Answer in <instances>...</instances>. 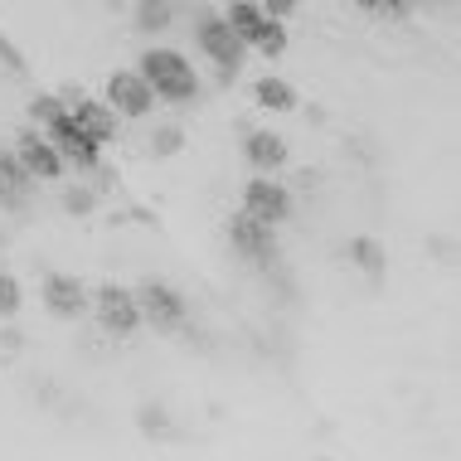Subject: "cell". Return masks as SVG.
Segmentation results:
<instances>
[{
  "instance_id": "6da1fadb",
  "label": "cell",
  "mask_w": 461,
  "mask_h": 461,
  "mask_svg": "<svg viewBox=\"0 0 461 461\" xmlns=\"http://www.w3.org/2000/svg\"><path fill=\"white\" fill-rule=\"evenodd\" d=\"M136 73L146 78V88H151L156 103H170V107H190L199 97V73L194 64L180 54V49H146Z\"/></svg>"
},
{
  "instance_id": "7a4b0ae2",
  "label": "cell",
  "mask_w": 461,
  "mask_h": 461,
  "mask_svg": "<svg viewBox=\"0 0 461 461\" xmlns=\"http://www.w3.org/2000/svg\"><path fill=\"white\" fill-rule=\"evenodd\" d=\"M194 44H199V54H204L209 64H214L219 88H229L233 73H243V64H248L243 40L229 30V20H223L219 10H204V15H194Z\"/></svg>"
},
{
  "instance_id": "3957f363",
  "label": "cell",
  "mask_w": 461,
  "mask_h": 461,
  "mask_svg": "<svg viewBox=\"0 0 461 461\" xmlns=\"http://www.w3.org/2000/svg\"><path fill=\"white\" fill-rule=\"evenodd\" d=\"M136 311H141V326H151L156 335H185L190 330V302L176 292L170 282H136L131 286Z\"/></svg>"
},
{
  "instance_id": "277c9868",
  "label": "cell",
  "mask_w": 461,
  "mask_h": 461,
  "mask_svg": "<svg viewBox=\"0 0 461 461\" xmlns=\"http://www.w3.org/2000/svg\"><path fill=\"white\" fill-rule=\"evenodd\" d=\"M223 20H229V30L243 40L248 54H253V49H258V54H267V59H282L286 54V30H282L277 20L263 15V5H248V0H243V5L223 10Z\"/></svg>"
},
{
  "instance_id": "5b68a950",
  "label": "cell",
  "mask_w": 461,
  "mask_h": 461,
  "mask_svg": "<svg viewBox=\"0 0 461 461\" xmlns=\"http://www.w3.org/2000/svg\"><path fill=\"white\" fill-rule=\"evenodd\" d=\"M292 209H296L292 185H282V180H272V176H253V180L243 185V209H239V214L267 223V229H282V223L292 219Z\"/></svg>"
},
{
  "instance_id": "8992f818",
  "label": "cell",
  "mask_w": 461,
  "mask_h": 461,
  "mask_svg": "<svg viewBox=\"0 0 461 461\" xmlns=\"http://www.w3.org/2000/svg\"><path fill=\"white\" fill-rule=\"evenodd\" d=\"M93 316H97V326H103L107 335H117V340H127V335L141 330V311H136V296H131V286H122V282H103L93 292Z\"/></svg>"
},
{
  "instance_id": "52a82bcc",
  "label": "cell",
  "mask_w": 461,
  "mask_h": 461,
  "mask_svg": "<svg viewBox=\"0 0 461 461\" xmlns=\"http://www.w3.org/2000/svg\"><path fill=\"white\" fill-rule=\"evenodd\" d=\"M64 97V107H68V117H73V127H78L88 141H97V146H107L112 136L122 131V117L112 112L103 97H93V93H83V88H64L59 93Z\"/></svg>"
},
{
  "instance_id": "ba28073f",
  "label": "cell",
  "mask_w": 461,
  "mask_h": 461,
  "mask_svg": "<svg viewBox=\"0 0 461 461\" xmlns=\"http://www.w3.org/2000/svg\"><path fill=\"white\" fill-rule=\"evenodd\" d=\"M229 243H233V253L248 258V263L263 267V272H272V267L282 263L277 229H267V223H258V219H248V214H233L229 219Z\"/></svg>"
},
{
  "instance_id": "9c48e42d",
  "label": "cell",
  "mask_w": 461,
  "mask_h": 461,
  "mask_svg": "<svg viewBox=\"0 0 461 461\" xmlns=\"http://www.w3.org/2000/svg\"><path fill=\"white\" fill-rule=\"evenodd\" d=\"M40 296H44V311L59 321H83L93 311V286L83 277H68V272H49L40 282Z\"/></svg>"
},
{
  "instance_id": "30bf717a",
  "label": "cell",
  "mask_w": 461,
  "mask_h": 461,
  "mask_svg": "<svg viewBox=\"0 0 461 461\" xmlns=\"http://www.w3.org/2000/svg\"><path fill=\"white\" fill-rule=\"evenodd\" d=\"M103 103L117 112V117L141 122V117H151L156 97H151V88H146L141 73H136V68H122V73H112V78H107V97H103Z\"/></svg>"
},
{
  "instance_id": "8fae6325",
  "label": "cell",
  "mask_w": 461,
  "mask_h": 461,
  "mask_svg": "<svg viewBox=\"0 0 461 461\" xmlns=\"http://www.w3.org/2000/svg\"><path fill=\"white\" fill-rule=\"evenodd\" d=\"M15 160L24 166V176H30L34 185H40V180H64V160H59V151L34 127H24L15 136Z\"/></svg>"
},
{
  "instance_id": "7c38bea8",
  "label": "cell",
  "mask_w": 461,
  "mask_h": 461,
  "mask_svg": "<svg viewBox=\"0 0 461 461\" xmlns=\"http://www.w3.org/2000/svg\"><path fill=\"white\" fill-rule=\"evenodd\" d=\"M243 160L258 170V176H272L277 180V170L292 160V151H286V141L277 131H267V127H258V131H248L243 136Z\"/></svg>"
},
{
  "instance_id": "4fadbf2b",
  "label": "cell",
  "mask_w": 461,
  "mask_h": 461,
  "mask_svg": "<svg viewBox=\"0 0 461 461\" xmlns=\"http://www.w3.org/2000/svg\"><path fill=\"white\" fill-rule=\"evenodd\" d=\"M34 204V180L24 176L15 151H0V209L5 214H24Z\"/></svg>"
},
{
  "instance_id": "5bb4252c",
  "label": "cell",
  "mask_w": 461,
  "mask_h": 461,
  "mask_svg": "<svg viewBox=\"0 0 461 461\" xmlns=\"http://www.w3.org/2000/svg\"><path fill=\"white\" fill-rule=\"evenodd\" d=\"M136 432H141L146 442H180L185 438V432L176 428V418H170V408H160V403L136 408Z\"/></svg>"
},
{
  "instance_id": "9a60e30c",
  "label": "cell",
  "mask_w": 461,
  "mask_h": 461,
  "mask_svg": "<svg viewBox=\"0 0 461 461\" xmlns=\"http://www.w3.org/2000/svg\"><path fill=\"white\" fill-rule=\"evenodd\" d=\"M345 253H350V263L365 272L374 286L384 282V267H389V258H384V243H379V239H365V233H359V239H350V248H345Z\"/></svg>"
},
{
  "instance_id": "2e32d148",
  "label": "cell",
  "mask_w": 461,
  "mask_h": 461,
  "mask_svg": "<svg viewBox=\"0 0 461 461\" xmlns=\"http://www.w3.org/2000/svg\"><path fill=\"white\" fill-rule=\"evenodd\" d=\"M253 103L263 112H292L296 107V88L286 78H277V73H267V78L253 83Z\"/></svg>"
},
{
  "instance_id": "e0dca14e",
  "label": "cell",
  "mask_w": 461,
  "mask_h": 461,
  "mask_svg": "<svg viewBox=\"0 0 461 461\" xmlns=\"http://www.w3.org/2000/svg\"><path fill=\"white\" fill-rule=\"evenodd\" d=\"M136 20V34H166L170 20H176V5H156V0H146V5L131 10Z\"/></svg>"
},
{
  "instance_id": "ac0fdd59",
  "label": "cell",
  "mask_w": 461,
  "mask_h": 461,
  "mask_svg": "<svg viewBox=\"0 0 461 461\" xmlns=\"http://www.w3.org/2000/svg\"><path fill=\"white\" fill-rule=\"evenodd\" d=\"M64 97H59V93H34L30 97V127L34 131H44L49 127V122H54V117H64Z\"/></svg>"
},
{
  "instance_id": "d6986e66",
  "label": "cell",
  "mask_w": 461,
  "mask_h": 461,
  "mask_svg": "<svg viewBox=\"0 0 461 461\" xmlns=\"http://www.w3.org/2000/svg\"><path fill=\"white\" fill-rule=\"evenodd\" d=\"M97 199H103V194H97L93 190V185H73V190H64V214H73V219H83V214H93V209H97Z\"/></svg>"
},
{
  "instance_id": "ffe728a7",
  "label": "cell",
  "mask_w": 461,
  "mask_h": 461,
  "mask_svg": "<svg viewBox=\"0 0 461 461\" xmlns=\"http://www.w3.org/2000/svg\"><path fill=\"white\" fill-rule=\"evenodd\" d=\"M24 311V292H20V282L10 277V272H0V321H15Z\"/></svg>"
},
{
  "instance_id": "44dd1931",
  "label": "cell",
  "mask_w": 461,
  "mask_h": 461,
  "mask_svg": "<svg viewBox=\"0 0 461 461\" xmlns=\"http://www.w3.org/2000/svg\"><path fill=\"white\" fill-rule=\"evenodd\" d=\"M180 146H185V131L176 127V122H160V127L151 131V151L156 156H176Z\"/></svg>"
},
{
  "instance_id": "7402d4cb",
  "label": "cell",
  "mask_w": 461,
  "mask_h": 461,
  "mask_svg": "<svg viewBox=\"0 0 461 461\" xmlns=\"http://www.w3.org/2000/svg\"><path fill=\"white\" fill-rule=\"evenodd\" d=\"M0 64L10 68V78H30V64H24V59L15 54V44H10L5 34H0Z\"/></svg>"
},
{
  "instance_id": "603a6c76",
  "label": "cell",
  "mask_w": 461,
  "mask_h": 461,
  "mask_svg": "<svg viewBox=\"0 0 461 461\" xmlns=\"http://www.w3.org/2000/svg\"><path fill=\"white\" fill-rule=\"evenodd\" d=\"M369 15H379V20H408V15H413V10H408V5H398V0H393V5H389V0H369Z\"/></svg>"
},
{
  "instance_id": "cb8c5ba5",
  "label": "cell",
  "mask_w": 461,
  "mask_h": 461,
  "mask_svg": "<svg viewBox=\"0 0 461 461\" xmlns=\"http://www.w3.org/2000/svg\"><path fill=\"white\" fill-rule=\"evenodd\" d=\"M0 345H5V350H20V345H24V335H20L15 326H5V330H0Z\"/></svg>"
},
{
  "instance_id": "d4e9b609",
  "label": "cell",
  "mask_w": 461,
  "mask_h": 461,
  "mask_svg": "<svg viewBox=\"0 0 461 461\" xmlns=\"http://www.w3.org/2000/svg\"><path fill=\"white\" fill-rule=\"evenodd\" d=\"M428 248H432V253H438V258H452V239H432Z\"/></svg>"
}]
</instances>
